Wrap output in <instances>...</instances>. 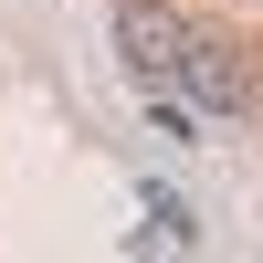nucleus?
Wrapping results in <instances>:
<instances>
[{
    "label": "nucleus",
    "instance_id": "3",
    "mask_svg": "<svg viewBox=\"0 0 263 263\" xmlns=\"http://www.w3.org/2000/svg\"><path fill=\"white\" fill-rule=\"evenodd\" d=\"M147 126H158L168 147H190V137H200V126H190V105H179V95H158V84H147Z\"/></svg>",
    "mask_w": 263,
    "mask_h": 263
},
{
    "label": "nucleus",
    "instance_id": "1",
    "mask_svg": "<svg viewBox=\"0 0 263 263\" xmlns=\"http://www.w3.org/2000/svg\"><path fill=\"white\" fill-rule=\"evenodd\" d=\"M168 84H190V95H200L211 116H242V105H253V63L232 53V42H211V32H190V42H179Z\"/></svg>",
    "mask_w": 263,
    "mask_h": 263
},
{
    "label": "nucleus",
    "instance_id": "2",
    "mask_svg": "<svg viewBox=\"0 0 263 263\" xmlns=\"http://www.w3.org/2000/svg\"><path fill=\"white\" fill-rule=\"evenodd\" d=\"M179 42H190V21H179V11H158V0H126V11H116V53H126V74L168 84Z\"/></svg>",
    "mask_w": 263,
    "mask_h": 263
},
{
    "label": "nucleus",
    "instance_id": "4",
    "mask_svg": "<svg viewBox=\"0 0 263 263\" xmlns=\"http://www.w3.org/2000/svg\"><path fill=\"white\" fill-rule=\"evenodd\" d=\"M147 221H158L168 242H200V221H190V200H168V190H147Z\"/></svg>",
    "mask_w": 263,
    "mask_h": 263
}]
</instances>
